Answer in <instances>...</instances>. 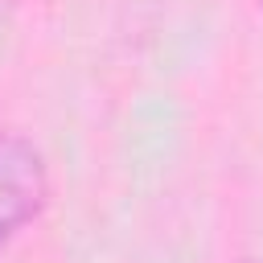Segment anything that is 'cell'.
I'll return each mask as SVG.
<instances>
[{"label": "cell", "instance_id": "1", "mask_svg": "<svg viewBox=\"0 0 263 263\" xmlns=\"http://www.w3.org/2000/svg\"><path fill=\"white\" fill-rule=\"evenodd\" d=\"M49 201V168L33 140L0 132V247L16 238Z\"/></svg>", "mask_w": 263, "mask_h": 263}, {"label": "cell", "instance_id": "2", "mask_svg": "<svg viewBox=\"0 0 263 263\" xmlns=\"http://www.w3.org/2000/svg\"><path fill=\"white\" fill-rule=\"evenodd\" d=\"M0 4H12V0H0Z\"/></svg>", "mask_w": 263, "mask_h": 263}]
</instances>
